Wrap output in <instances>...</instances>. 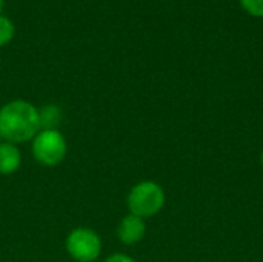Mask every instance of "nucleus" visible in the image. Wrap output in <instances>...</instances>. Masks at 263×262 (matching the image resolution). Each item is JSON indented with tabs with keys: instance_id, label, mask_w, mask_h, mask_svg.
Wrapping results in <instances>:
<instances>
[{
	"instance_id": "nucleus-1",
	"label": "nucleus",
	"mask_w": 263,
	"mask_h": 262,
	"mask_svg": "<svg viewBox=\"0 0 263 262\" xmlns=\"http://www.w3.org/2000/svg\"><path fill=\"white\" fill-rule=\"evenodd\" d=\"M39 131V108L31 102L15 99L0 107V139L5 142H29Z\"/></svg>"
},
{
	"instance_id": "nucleus-2",
	"label": "nucleus",
	"mask_w": 263,
	"mask_h": 262,
	"mask_svg": "<svg viewBox=\"0 0 263 262\" xmlns=\"http://www.w3.org/2000/svg\"><path fill=\"white\" fill-rule=\"evenodd\" d=\"M165 191L157 182L142 181L129 190L126 196V207L131 215L146 219L159 215L165 207Z\"/></svg>"
},
{
	"instance_id": "nucleus-3",
	"label": "nucleus",
	"mask_w": 263,
	"mask_h": 262,
	"mask_svg": "<svg viewBox=\"0 0 263 262\" xmlns=\"http://www.w3.org/2000/svg\"><path fill=\"white\" fill-rule=\"evenodd\" d=\"M31 144L34 161L43 167L60 165L68 153V144L60 130H40Z\"/></svg>"
},
{
	"instance_id": "nucleus-4",
	"label": "nucleus",
	"mask_w": 263,
	"mask_h": 262,
	"mask_svg": "<svg viewBox=\"0 0 263 262\" xmlns=\"http://www.w3.org/2000/svg\"><path fill=\"white\" fill-rule=\"evenodd\" d=\"M65 247L72 261L96 262L102 253V239L96 230L77 227L68 233Z\"/></svg>"
},
{
	"instance_id": "nucleus-5",
	"label": "nucleus",
	"mask_w": 263,
	"mask_h": 262,
	"mask_svg": "<svg viewBox=\"0 0 263 262\" xmlns=\"http://www.w3.org/2000/svg\"><path fill=\"white\" fill-rule=\"evenodd\" d=\"M146 235V224L145 219L128 213L123 216L117 225V238L125 246L139 244Z\"/></svg>"
},
{
	"instance_id": "nucleus-6",
	"label": "nucleus",
	"mask_w": 263,
	"mask_h": 262,
	"mask_svg": "<svg viewBox=\"0 0 263 262\" xmlns=\"http://www.w3.org/2000/svg\"><path fill=\"white\" fill-rule=\"evenodd\" d=\"M22 165V153L15 144L2 142L0 144V174H14Z\"/></svg>"
},
{
	"instance_id": "nucleus-7",
	"label": "nucleus",
	"mask_w": 263,
	"mask_h": 262,
	"mask_svg": "<svg viewBox=\"0 0 263 262\" xmlns=\"http://www.w3.org/2000/svg\"><path fill=\"white\" fill-rule=\"evenodd\" d=\"M40 130H59L63 122V110L55 103H46L39 108Z\"/></svg>"
},
{
	"instance_id": "nucleus-8",
	"label": "nucleus",
	"mask_w": 263,
	"mask_h": 262,
	"mask_svg": "<svg viewBox=\"0 0 263 262\" xmlns=\"http://www.w3.org/2000/svg\"><path fill=\"white\" fill-rule=\"evenodd\" d=\"M15 36V26L12 20L3 14H0V48L8 45Z\"/></svg>"
},
{
	"instance_id": "nucleus-9",
	"label": "nucleus",
	"mask_w": 263,
	"mask_h": 262,
	"mask_svg": "<svg viewBox=\"0 0 263 262\" xmlns=\"http://www.w3.org/2000/svg\"><path fill=\"white\" fill-rule=\"evenodd\" d=\"M242 8L253 17H263V0H239Z\"/></svg>"
},
{
	"instance_id": "nucleus-10",
	"label": "nucleus",
	"mask_w": 263,
	"mask_h": 262,
	"mask_svg": "<svg viewBox=\"0 0 263 262\" xmlns=\"http://www.w3.org/2000/svg\"><path fill=\"white\" fill-rule=\"evenodd\" d=\"M103 262H137L134 258L125 255V253H114V255H109Z\"/></svg>"
},
{
	"instance_id": "nucleus-11",
	"label": "nucleus",
	"mask_w": 263,
	"mask_h": 262,
	"mask_svg": "<svg viewBox=\"0 0 263 262\" xmlns=\"http://www.w3.org/2000/svg\"><path fill=\"white\" fill-rule=\"evenodd\" d=\"M3 5H5V0H0V14H2V9H3Z\"/></svg>"
},
{
	"instance_id": "nucleus-12",
	"label": "nucleus",
	"mask_w": 263,
	"mask_h": 262,
	"mask_svg": "<svg viewBox=\"0 0 263 262\" xmlns=\"http://www.w3.org/2000/svg\"><path fill=\"white\" fill-rule=\"evenodd\" d=\"M260 164H262V168H263V150H262V153H260Z\"/></svg>"
},
{
	"instance_id": "nucleus-13",
	"label": "nucleus",
	"mask_w": 263,
	"mask_h": 262,
	"mask_svg": "<svg viewBox=\"0 0 263 262\" xmlns=\"http://www.w3.org/2000/svg\"><path fill=\"white\" fill-rule=\"evenodd\" d=\"M0 144H2V139H0Z\"/></svg>"
},
{
	"instance_id": "nucleus-14",
	"label": "nucleus",
	"mask_w": 263,
	"mask_h": 262,
	"mask_svg": "<svg viewBox=\"0 0 263 262\" xmlns=\"http://www.w3.org/2000/svg\"><path fill=\"white\" fill-rule=\"evenodd\" d=\"M0 63H2V59H0Z\"/></svg>"
}]
</instances>
